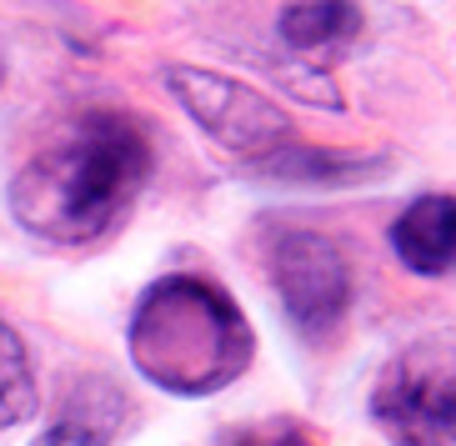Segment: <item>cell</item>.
I'll return each mask as SVG.
<instances>
[{
    "mask_svg": "<svg viewBox=\"0 0 456 446\" xmlns=\"http://www.w3.org/2000/svg\"><path fill=\"white\" fill-rule=\"evenodd\" d=\"M121 417H126V406H121V396H116V386L91 377L66 396L61 417H55L30 446H110L121 436Z\"/></svg>",
    "mask_w": 456,
    "mask_h": 446,
    "instance_id": "obj_7",
    "label": "cell"
},
{
    "mask_svg": "<svg viewBox=\"0 0 456 446\" xmlns=\"http://www.w3.org/2000/svg\"><path fill=\"white\" fill-rule=\"evenodd\" d=\"M36 406H41V396H36V377H30V356L20 337L0 321V432L36 417Z\"/></svg>",
    "mask_w": 456,
    "mask_h": 446,
    "instance_id": "obj_9",
    "label": "cell"
},
{
    "mask_svg": "<svg viewBox=\"0 0 456 446\" xmlns=\"http://www.w3.org/2000/svg\"><path fill=\"white\" fill-rule=\"evenodd\" d=\"M356 36H362L356 0H291L281 11V41L291 51H306V55L341 51Z\"/></svg>",
    "mask_w": 456,
    "mask_h": 446,
    "instance_id": "obj_8",
    "label": "cell"
},
{
    "mask_svg": "<svg viewBox=\"0 0 456 446\" xmlns=\"http://www.w3.org/2000/svg\"><path fill=\"white\" fill-rule=\"evenodd\" d=\"M271 286L301 337H331L351 306V266L322 231H281L271 241Z\"/></svg>",
    "mask_w": 456,
    "mask_h": 446,
    "instance_id": "obj_5",
    "label": "cell"
},
{
    "mask_svg": "<svg viewBox=\"0 0 456 446\" xmlns=\"http://www.w3.org/2000/svg\"><path fill=\"white\" fill-rule=\"evenodd\" d=\"M371 411L391 446H456V331H427L391 356Z\"/></svg>",
    "mask_w": 456,
    "mask_h": 446,
    "instance_id": "obj_3",
    "label": "cell"
},
{
    "mask_svg": "<svg viewBox=\"0 0 456 446\" xmlns=\"http://www.w3.org/2000/svg\"><path fill=\"white\" fill-rule=\"evenodd\" d=\"M226 446H316V436L301 421H261V426L236 432Z\"/></svg>",
    "mask_w": 456,
    "mask_h": 446,
    "instance_id": "obj_10",
    "label": "cell"
},
{
    "mask_svg": "<svg viewBox=\"0 0 456 446\" xmlns=\"http://www.w3.org/2000/svg\"><path fill=\"white\" fill-rule=\"evenodd\" d=\"M135 371L171 396H211L246 371L251 326L206 276H161L131 316Z\"/></svg>",
    "mask_w": 456,
    "mask_h": 446,
    "instance_id": "obj_2",
    "label": "cell"
},
{
    "mask_svg": "<svg viewBox=\"0 0 456 446\" xmlns=\"http://www.w3.org/2000/svg\"><path fill=\"white\" fill-rule=\"evenodd\" d=\"M391 246L406 271L416 276H442L456 266V196H416L396 226Z\"/></svg>",
    "mask_w": 456,
    "mask_h": 446,
    "instance_id": "obj_6",
    "label": "cell"
},
{
    "mask_svg": "<svg viewBox=\"0 0 456 446\" xmlns=\"http://www.w3.org/2000/svg\"><path fill=\"white\" fill-rule=\"evenodd\" d=\"M146 176L151 146L141 126L95 110L11 181V216L55 246L101 241L131 211Z\"/></svg>",
    "mask_w": 456,
    "mask_h": 446,
    "instance_id": "obj_1",
    "label": "cell"
},
{
    "mask_svg": "<svg viewBox=\"0 0 456 446\" xmlns=\"http://www.w3.org/2000/svg\"><path fill=\"white\" fill-rule=\"evenodd\" d=\"M356 156H322V150H301V156H291V161H276L271 171H281V176H346V171H356Z\"/></svg>",
    "mask_w": 456,
    "mask_h": 446,
    "instance_id": "obj_11",
    "label": "cell"
},
{
    "mask_svg": "<svg viewBox=\"0 0 456 446\" xmlns=\"http://www.w3.org/2000/svg\"><path fill=\"white\" fill-rule=\"evenodd\" d=\"M166 85L186 106L191 121L206 135H216L231 156H281L291 121L256 85L231 81L221 70H196V66H171Z\"/></svg>",
    "mask_w": 456,
    "mask_h": 446,
    "instance_id": "obj_4",
    "label": "cell"
}]
</instances>
